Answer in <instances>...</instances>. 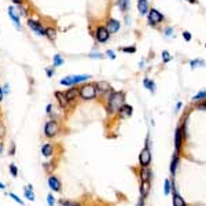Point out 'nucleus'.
Returning a JSON list of instances; mask_svg holds the SVG:
<instances>
[{
  "mask_svg": "<svg viewBox=\"0 0 206 206\" xmlns=\"http://www.w3.org/2000/svg\"><path fill=\"white\" fill-rule=\"evenodd\" d=\"M125 92L124 91H118V92H111V95L107 99V111L109 114H114L118 113L122 104H125Z\"/></svg>",
  "mask_w": 206,
  "mask_h": 206,
  "instance_id": "f257e3e1",
  "label": "nucleus"
},
{
  "mask_svg": "<svg viewBox=\"0 0 206 206\" xmlns=\"http://www.w3.org/2000/svg\"><path fill=\"white\" fill-rule=\"evenodd\" d=\"M78 94H80V98L84 99V100H91V99H95L96 95H98V88H96V83H92V84H85L83 87L78 88Z\"/></svg>",
  "mask_w": 206,
  "mask_h": 206,
  "instance_id": "f03ea898",
  "label": "nucleus"
},
{
  "mask_svg": "<svg viewBox=\"0 0 206 206\" xmlns=\"http://www.w3.org/2000/svg\"><path fill=\"white\" fill-rule=\"evenodd\" d=\"M147 17H148V25L152 28H157V25L162 23L164 19H165V17H164L157 8H150Z\"/></svg>",
  "mask_w": 206,
  "mask_h": 206,
  "instance_id": "7ed1b4c3",
  "label": "nucleus"
},
{
  "mask_svg": "<svg viewBox=\"0 0 206 206\" xmlns=\"http://www.w3.org/2000/svg\"><path fill=\"white\" fill-rule=\"evenodd\" d=\"M139 162L143 168H147L151 164V151H150V147H148V136L146 138V146L139 154Z\"/></svg>",
  "mask_w": 206,
  "mask_h": 206,
  "instance_id": "20e7f679",
  "label": "nucleus"
},
{
  "mask_svg": "<svg viewBox=\"0 0 206 206\" xmlns=\"http://www.w3.org/2000/svg\"><path fill=\"white\" fill-rule=\"evenodd\" d=\"M90 74H81V76H67L65 78L61 80V84L62 85H67V87H74L78 83H83V81L88 80L90 78Z\"/></svg>",
  "mask_w": 206,
  "mask_h": 206,
  "instance_id": "39448f33",
  "label": "nucleus"
},
{
  "mask_svg": "<svg viewBox=\"0 0 206 206\" xmlns=\"http://www.w3.org/2000/svg\"><path fill=\"white\" fill-rule=\"evenodd\" d=\"M44 132H45V136H47V138H54V136H56V133L59 132V125H58V122L54 121V120L48 121L47 124H45Z\"/></svg>",
  "mask_w": 206,
  "mask_h": 206,
  "instance_id": "423d86ee",
  "label": "nucleus"
},
{
  "mask_svg": "<svg viewBox=\"0 0 206 206\" xmlns=\"http://www.w3.org/2000/svg\"><path fill=\"white\" fill-rule=\"evenodd\" d=\"M184 136H186V129L184 126H179L176 129V133H175V147H176V151H179L180 147H181V143L184 142Z\"/></svg>",
  "mask_w": 206,
  "mask_h": 206,
  "instance_id": "0eeeda50",
  "label": "nucleus"
},
{
  "mask_svg": "<svg viewBox=\"0 0 206 206\" xmlns=\"http://www.w3.org/2000/svg\"><path fill=\"white\" fill-rule=\"evenodd\" d=\"M110 39V33H109L106 26H98L96 28V40L99 43H106Z\"/></svg>",
  "mask_w": 206,
  "mask_h": 206,
  "instance_id": "6e6552de",
  "label": "nucleus"
},
{
  "mask_svg": "<svg viewBox=\"0 0 206 206\" xmlns=\"http://www.w3.org/2000/svg\"><path fill=\"white\" fill-rule=\"evenodd\" d=\"M132 113H133V109H132V106H129V104H122L121 109L118 110V117L121 118V120H125V118H129L131 116H132Z\"/></svg>",
  "mask_w": 206,
  "mask_h": 206,
  "instance_id": "1a4fd4ad",
  "label": "nucleus"
},
{
  "mask_svg": "<svg viewBox=\"0 0 206 206\" xmlns=\"http://www.w3.org/2000/svg\"><path fill=\"white\" fill-rule=\"evenodd\" d=\"M28 25H29L30 29H33V30L36 32L37 35H40V36H45V29L43 28L41 22H36V21H33V19H29V21H28Z\"/></svg>",
  "mask_w": 206,
  "mask_h": 206,
  "instance_id": "9d476101",
  "label": "nucleus"
},
{
  "mask_svg": "<svg viewBox=\"0 0 206 206\" xmlns=\"http://www.w3.org/2000/svg\"><path fill=\"white\" fill-rule=\"evenodd\" d=\"M106 28H107V30L110 35H111V33H116V32H118V29H120V21L110 18L107 21V26Z\"/></svg>",
  "mask_w": 206,
  "mask_h": 206,
  "instance_id": "9b49d317",
  "label": "nucleus"
},
{
  "mask_svg": "<svg viewBox=\"0 0 206 206\" xmlns=\"http://www.w3.org/2000/svg\"><path fill=\"white\" fill-rule=\"evenodd\" d=\"M138 10H139L140 15H147L148 11H150L147 0H138Z\"/></svg>",
  "mask_w": 206,
  "mask_h": 206,
  "instance_id": "f8f14e48",
  "label": "nucleus"
},
{
  "mask_svg": "<svg viewBox=\"0 0 206 206\" xmlns=\"http://www.w3.org/2000/svg\"><path fill=\"white\" fill-rule=\"evenodd\" d=\"M55 98L58 99L59 106H61V107H66V106H67L69 100H67V98H66V94H62V92H55Z\"/></svg>",
  "mask_w": 206,
  "mask_h": 206,
  "instance_id": "ddd939ff",
  "label": "nucleus"
},
{
  "mask_svg": "<svg viewBox=\"0 0 206 206\" xmlns=\"http://www.w3.org/2000/svg\"><path fill=\"white\" fill-rule=\"evenodd\" d=\"M48 184H49V187L52 188L54 191H59V190H61V181H59L55 176H49Z\"/></svg>",
  "mask_w": 206,
  "mask_h": 206,
  "instance_id": "4468645a",
  "label": "nucleus"
},
{
  "mask_svg": "<svg viewBox=\"0 0 206 206\" xmlns=\"http://www.w3.org/2000/svg\"><path fill=\"white\" fill-rule=\"evenodd\" d=\"M65 94H66V98L69 102H72V100H74V99L77 98V96H80L78 88H70V90L67 91V92H65Z\"/></svg>",
  "mask_w": 206,
  "mask_h": 206,
  "instance_id": "2eb2a0df",
  "label": "nucleus"
},
{
  "mask_svg": "<svg viewBox=\"0 0 206 206\" xmlns=\"http://www.w3.org/2000/svg\"><path fill=\"white\" fill-rule=\"evenodd\" d=\"M96 88H98V91H100V92H107V91L111 90V88H110V84H109L107 81H98V83H96Z\"/></svg>",
  "mask_w": 206,
  "mask_h": 206,
  "instance_id": "dca6fc26",
  "label": "nucleus"
},
{
  "mask_svg": "<svg viewBox=\"0 0 206 206\" xmlns=\"http://www.w3.org/2000/svg\"><path fill=\"white\" fill-rule=\"evenodd\" d=\"M8 15L11 17V19L14 21L15 26L19 28V17L17 15V11H15V8H14V7H8Z\"/></svg>",
  "mask_w": 206,
  "mask_h": 206,
  "instance_id": "f3484780",
  "label": "nucleus"
},
{
  "mask_svg": "<svg viewBox=\"0 0 206 206\" xmlns=\"http://www.w3.org/2000/svg\"><path fill=\"white\" fill-rule=\"evenodd\" d=\"M173 206H186L184 198H181V195L177 193H173Z\"/></svg>",
  "mask_w": 206,
  "mask_h": 206,
  "instance_id": "a211bd4d",
  "label": "nucleus"
},
{
  "mask_svg": "<svg viewBox=\"0 0 206 206\" xmlns=\"http://www.w3.org/2000/svg\"><path fill=\"white\" fill-rule=\"evenodd\" d=\"M148 191H150V181H142V186H140V194H142V197L143 198L147 197Z\"/></svg>",
  "mask_w": 206,
  "mask_h": 206,
  "instance_id": "6ab92c4d",
  "label": "nucleus"
},
{
  "mask_svg": "<svg viewBox=\"0 0 206 206\" xmlns=\"http://www.w3.org/2000/svg\"><path fill=\"white\" fill-rule=\"evenodd\" d=\"M177 162H179V151L175 152V155L172 158V162H170V172H172V175H175L176 168H177Z\"/></svg>",
  "mask_w": 206,
  "mask_h": 206,
  "instance_id": "aec40b11",
  "label": "nucleus"
},
{
  "mask_svg": "<svg viewBox=\"0 0 206 206\" xmlns=\"http://www.w3.org/2000/svg\"><path fill=\"white\" fill-rule=\"evenodd\" d=\"M41 151H43V155H45V157H51V155H52V152H54V147H52V144L47 143V144L43 146Z\"/></svg>",
  "mask_w": 206,
  "mask_h": 206,
  "instance_id": "412c9836",
  "label": "nucleus"
},
{
  "mask_svg": "<svg viewBox=\"0 0 206 206\" xmlns=\"http://www.w3.org/2000/svg\"><path fill=\"white\" fill-rule=\"evenodd\" d=\"M143 84H144V87H146L148 91H151L152 94L155 92V83H154L152 80H150V78H144Z\"/></svg>",
  "mask_w": 206,
  "mask_h": 206,
  "instance_id": "4be33fe9",
  "label": "nucleus"
},
{
  "mask_svg": "<svg viewBox=\"0 0 206 206\" xmlns=\"http://www.w3.org/2000/svg\"><path fill=\"white\" fill-rule=\"evenodd\" d=\"M140 177H142L143 181H150V177H151V170L148 169V168H143L142 173H140Z\"/></svg>",
  "mask_w": 206,
  "mask_h": 206,
  "instance_id": "5701e85b",
  "label": "nucleus"
},
{
  "mask_svg": "<svg viewBox=\"0 0 206 206\" xmlns=\"http://www.w3.org/2000/svg\"><path fill=\"white\" fill-rule=\"evenodd\" d=\"M45 36L48 37L51 41L55 40V39H56V30H55L54 28H47V29H45Z\"/></svg>",
  "mask_w": 206,
  "mask_h": 206,
  "instance_id": "b1692460",
  "label": "nucleus"
},
{
  "mask_svg": "<svg viewBox=\"0 0 206 206\" xmlns=\"http://www.w3.org/2000/svg\"><path fill=\"white\" fill-rule=\"evenodd\" d=\"M118 7L122 13H125L128 7H129V0H118Z\"/></svg>",
  "mask_w": 206,
  "mask_h": 206,
  "instance_id": "393cba45",
  "label": "nucleus"
},
{
  "mask_svg": "<svg viewBox=\"0 0 206 206\" xmlns=\"http://www.w3.org/2000/svg\"><path fill=\"white\" fill-rule=\"evenodd\" d=\"M25 195H26L28 199L35 201V194H33V191H32V186H28V187H25Z\"/></svg>",
  "mask_w": 206,
  "mask_h": 206,
  "instance_id": "a878e982",
  "label": "nucleus"
},
{
  "mask_svg": "<svg viewBox=\"0 0 206 206\" xmlns=\"http://www.w3.org/2000/svg\"><path fill=\"white\" fill-rule=\"evenodd\" d=\"M206 99V91H201L199 94H197L193 98L194 102H201V100H205Z\"/></svg>",
  "mask_w": 206,
  "mask_h": 206,
  "instance_id": "bb28decb",
  "label": "nucleus"
},
{
  "mask_svg": "<svg viewBox=\"0 0 206 206\" xmlns=\"http://www.w3.org/2000/svg\"><path fill=\"white\" fill-rule=\"evenodd\" d=\"M190 65H191V67H198V66H205V62L202 61V59H195V61H191L190 62Z\"/></svg>",
  "mask_w": 206,
  "mask_h": 206,
  "instance_id": "cd10ccee",
  "label": "nucleus"
},
{
  "mask_svg": "<svg viewBox=\"0 0 206 206\" xmlns=\"http://www.w3.org/2000/svg\"><path fill=\"white\" fill-rule=\"evenodd\" d=\"M120 51L126 52V54H135L136 52V47H122V48H120Z\"/></svg>",
  "mask_w": 206,
  "mask_h": 206,
  "instance_id": "c85d7f7f",
  "label": "nucleus"
},
{
  "mask_svg": "<svg viewBox=\"0 0 206 206\" xmlns=\"http://www.w3.org/2000/svg\"><path fill=\"white\" fill-rule=\"evenodd\" d=\"M162 61H164L165 63H168V62L172 61V56H170V54L168 52V51H162Z\"/></svg>",
  "mask_w": 206,
  "mask_h": 206,
  "instance_id": "c756f323",
  "label": "nucleus"
},
{
  "mask_svg": "<svg viewBox=\"0 0 206 206\" xmlns=\"http://www.w3.org/2000/svg\"><path fill=\"white\" fill-rule=\"evenodd\" d=\"M63 65V59L59 56V55H55L54 56V66H61Z\"/></svg>",
  "mask_w": 206,
  "mask_h": 206,
  "instance_id": "7c9ffc66",
  "label": "nucleus"
},
{
  "mask_svg": "<svg viewBox=\"0 0 206 206\" xmlns=\"http://www.w3.org/2000/svg\"><path fill=\"white\" fill-rule=\"evenodd\" d=\"M61 205L62 206H80L76 202H69V201H61Z\"/></svg>",
  "mask_w": 206,
  "mask_h": 206,
  "instance_id": "2f4dec72",
  "label": "nucleus"
},
{
  "mask_svg": "<svg viewBox=\"0 0 206 206\" xmlns=\"http://www.w3.org/2000/svg\"><path fill=\"white\" fill-rule=\"evenodd\" d=\"M183 37H184V40H186V41H191V39H193V37H191V33L187 32V30L183 32Z\"/></svg>",
  "mask_w": 206,
  "mask_h": 206,
  "instance_id": "473e14b6",
  "label": "nucleus"
},
{
  "mask_svg": "<svg viewBox=\"0 0 206 206\" xmlns=\"http://www.w3.org/2000/svg\"><path fill=\"white\" fill-rule=\"evenodd\" d=\"M169 193H170V181L165 180V195H169Z\"/></svg>",
  "mask_w": 206,
  "mask_h": 206,
  "instance_id": "72a5a7b5",
  "label": "nucleus"
},
{
  "mask_svg": "<svg viewBox=\"0 0 206 206\" xmlns=\"http://www.w3.org/2000/svg\"><path fill=\"white\" fill-rule=\"evenodd\" d=\"M10 172H11V175L13 176L18 175V169H17V166L15 165H10Z\"/></svg>",
  "mask_w": 206,
  "mask_h": 206,
  "instance_id": "f704fd0d",
  "label": "nucleus"
},
{
  "mask_svg": "<svg viewBox=\"0 0 206 206\" xmlns=\"http://www.w3.org/2000/svg\"><path fill=\"white\" fill-rule=\"evenodd\" d=\"M10 197L13 198V199H14V201H15V202H18L19 205H22V203H23V202L21 201V199H19V198L17 197V195H15V194H13V193H11V194H10Z\"/></svg>",
  "mask_w": 206,
  "mask_h": 206,
  "instance_id": "c9c22d12",
  "label": "nucleus"
},
{
  "mask_svg": "<svg viewBox=\"0 0 206 206\" xmlns=\"http://www.w3.org/2000/svg\"><path fill=\"white\" fill-rule=\"evenodd\" d=\"M4 135H6V128H4V125L0 122V139H1Z\"/></svg>",
  "mask_w": 206,
  "mask_h": 206,
  "instance_id": "e433bc0d",
  "label": "nucleus"
},
{
  "mask_svg": "<svg viewBox=\"0 0 206 206\" xmlns=\"http://www.w3.org/2000/svg\"><path fill=\"white\" fill-rule=\"evenodd\" d=\"M47 202H48V206H54V197L51 194L47 197Z\"/></svg>",
  "mask_w": 206,
  "mask_h": 206,
  "instance_id": "4c0bfd02",
  "label": "nucleus"
},
{
  "mask_svg": "<svg viewBox=\"0 0 206 206\" xmlns=\"http://www.w3.org/2000/svg\"><path fill=\"white\" fill-rule=\"evenodd\" d=\"M106 55H107L110 59H116V54H114V51H111V49H109L107 52H106Z\"/></svg>",
  "mask_w": 206,
  "mask_h": 206,
  "instance_id": "58836bf2",
  "label": "nucleus"
},
{
  "mask_svg": "<svg viewBox=\"0 0 206 206\" xmlns=\"http://www.w3.org/2000/svg\"><path fill=\"white\" fill-rule=\"evenodd\" d=\"M52 74H54V67H48V69H47V76L52 77Z\"/></svg>",
  "mask_w": 206,
  "mask_h": 206,
  "instance_id": "ea45409f",
  "label": "nucleus"
},
{
  "mask_svg": "<svg viewBox=\"0 0 206 206\" xmlns=\"http://www.w3.org/2000/svg\"><path fill=\"white\" fill-rule=\"evenodd\" d=\"M172 35V28H166L165 29V36H170Z\"/></svg>",
  "mask_w": 206,
  "mask_h": 206,
  "instance_id": "a19ab883",
  "label": "nucleus"
},
{
  "mask_svg": "<svg viewBox=\"0 0 206 206\" xmlns=\"http://www.w3.org/2000/svg\"><path fill=\"white\" fill-rule=\"evenodd\" d=\"M143 203H144V198L140 197V199H139V202H138V205L136 206H143Z\"/></svg>",
  "mask_w": 206,
  "mask_h": 206,
  "instance_id": "79ce46f5",
  "label": "nucleus"
},
{
  "mask_svg": "<svg viewBox=\"0 0 206 206\" xmlns=\"http://www.w3.org/2000/svg\"><path fill=\"white\" fill-rule=\"evenodd\" d=\"M188 3H191V4H197L198 3V0H187Z\"/></svg>",
  "mask_w": 206,
  "mask_h": 206,
  "instance_id": "37998d69",
  "label": "nucleus"
},
{
  "mask_svg": "<svg viewBox=\"0 0 206 206\" xmlns=\"http://www.w3.org/2000/svg\"><path fill=\"white\" fill-rule=\"evenodd\" d=\"M51 107H52V106H51V104H48V106H47V113H51Z\"/></svg>",
  "mask_w": 206,
  "mask_h": 206,
  "instance_id": "c03bdc74",
  "label": "nucleus"
},
{
  "mask_svg": "<svg viewBox=\"0 0 206 206\" xmlns=\"http://www.w3.org/2000/svg\"><path fill=\"white\" fill-rule=\"evenodd\" d=\"M14 152H15V146L13 144V147H11V155H14Z\"/></svg>",
  "mask_w": 206,
  "mask_h": 206,
  "instance_id": "a18cd8bd",
  "label": "nucleus"
},
{
  "mask_svg": "<svg viewBox=\"0 0 206 206\" xmlns=\"http://www.w3.org/2000/svg\"><path fill=\"white\" fill-rule=\"evenodd\" d=\"M13 1L15 4H21V3H22V0H13Z\"/></svg>",
  "mask_w": 206,
  "mask_h": 206,
  "instance_id": "49530a36",
  "label": "nucleus"
},
{
  "mask_svg": "<svg viewBox=\"0 0 206 206\" xmlns=\"http://www.w3.org/2000/svg\"><path fill=\"white\" fill-rule=\"evenodd\" d=\"M1 98H3V91H1V88H0V100H1Z\"/></svg>",
  "mask_w": 206,
  "mask_h": 206,
  "instance_id": "de8ad7c7",
  "label": "nucleus"
},
{
  "mask_svg": "<svg viewBox=\"0 0 206 206\" xmlns=\"http://www.w3.org/2000/svg\"><path fill=\"white\" fill-rule=\"evenodd\" d=\"M3 188H4V184H1V183H0V190H3Z\"/></svg>",
  "mask_w": 206,
  "mask_h": 206,
  "instance_id": "09e8293b",
  "label": "nucleus"
},
{
  "mask_svg": "<svg viewBox=\"0 0 206 206\" xmlns=\"http://www.w3.org/2000/svg\"><path fill=\"white\" fill-rule=\"evenodd\" d=\"M0 150H1V143H0Z\"/></svg>",
  "mask_w": 206,
  "mask_h": 206,
  "instance_id": "8fccbe9b",
  "label": "nucleus"
}]
</instances>
